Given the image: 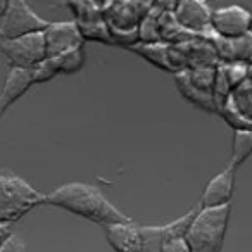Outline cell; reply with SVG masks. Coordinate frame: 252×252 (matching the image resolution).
<instances>
[{
    "label": "cell",
    "instance_id": "11",
    "mask_svg": "<svg viewBox=\"0 0 252 252\" xmlns=\"http://www.w3.org/2000/svg\"><path fill=\"white\" fill-rule=\"evenodd\" d=\"M197 213L195 209H190L182 218L171 221L168 224H161V226H140L142 237H144V252H162L164 245L169 240L178 237H185V231L189 228L190 221L193 220Z\"/></svg>",
    "mask_w": 252,
    "mask_h": 252
},
{
    "label": "cell",
    "instance_id": "5",
    "mask_svg": "<svg viewBox=\"0 0 252 252\" xmlns=\"http://www.w3.org/2000/svg\"><path fill=\"white\" fill-rule=\"evenodd\" d=\"M49 23L33 11L28 0H9L7 11L0 18V40L43 32Z\"/></svg>",
    "mask_w": 252,
    "mask_h": 252
},
{
    "label": "cell",
    "instance_id": "9",
    "mask_svg": "<svg viewBox=\"0 0 252 252\" xmlns=\"http://www.w3.org/2000/svg\"><path fill=\"white\" fill-rule=\"evenodd\" d=\"M42 33L47 57H61L85 45L83 35L74 21H50Z\"/></svg>",
    "mask_w": 252,
    "mask_h": 252
},
{
    "label": "cell",
    "instance_id": "7",
    "mask_svg": "<svg viewBox=\"0 0 252 252\" xmlns=\"http://www.w3.org/2000/svg\"><path fill=\"white\" fill-rule=\"evenodd\" d=\"M252 12L244 5L231 4L218 7L211 16V33L226 40H237L251 33Z\"/></svg>",
    "mask_w": 252,
    "mask_h": 252
},
{
    "label": "cell",
    "instance_id": "20",
    "mask_svg": "<svg viewBox=\"0 0 252 252\" xmlns=\"http://www.w3.org/2000/svg\"><path fill=\"white\" fill-rule=\"evenodd\" d=\"M32 74L35 85L47 83V81L54 80L57 74H61V59L59 57H45L42 63L32 67Z\"/></svg>",
    "mask_w": 252,
    "mask_h": 252
},
{
    "label": "cell",
    "instance_id": "25",
    "mask_svg": "<svg viewBox=\"0 0 252 252\" xmlns=\"http://www.w3.org/2000/svg\"><path fill=\"white\" fill-rule=\"evenodd\" d=\"M0 252H28V245L21 237L11 233L0 244Z\"/></svg>",
    "mask_w": 252,
    "mask_h": 252
},
{
    "label": "cell",
    "instance_id": "19",
    "mask_svg": "<svg viewBox=\"0 0 252 252\" xmlns=\"http://www.w3.org/2000/svg\"><path fill=\"white\" fill-rule=\"evenodd\" d=\"M159 16L161 11L152 5L147 14L142 18L138 25V43H159L162 42L161 28H159Z\"/></svg>",
    "mask_w": 252,
    "mask_h": 252
},
{
    "label": "cell",
    "instance_id": "1",
    "mask_svg": "<svg viewBox=\"0 0 252 252\" xmlns=\"http://www.w3.org/2000/svg\"><path fill=\"white\" fill-rule=\"evenodd\" d=\"M45 204L64 209L74 216H80L104 228L109 224L133 221L123 211H119L102 193L100 189L83 182L64 183V185L54 189L45 195Z\"/></svg>",
    "mask_w": 252,
    "mask_h": 252
},
{
    "label": "cell",
    "instance_id": "2",
    "mask_svg": "<svg viewBox=\"0 0 252 252\" xmlns=\"http://www.w3.org/2000/svg\"><path fill=\"white\" fill-rule=\"evenodd\" d=\"M231 204L202 209L197 207L193 220L185 231V242L190 252H221L224 245Z\"/></svg>",
    "mask_w": 252,
    "mask_h": 252
},
{
    "label": "cell",
    "instance_id": "28",
    "mask_svg": "<svg viewBox=\"0 0 252 252\" xmlns=\"http://www.w3.org/2000/svg\"><path fill=\"white\" fill-rule=\"evenodd\" d=\"M7 7H9V0H0V18L5 14Z\"/></svg>",
    "mask_w": 252,
    "mask_h": 252
},
{
    "label": "cell",
    "instance_id": "29",
    "mask_svg": "<svg viewBox=\"0 0 252 252\" xmlns=\"http://www.w3.org/2000/svg\"><path fill=\"white\" fill-rule=\"evenodd\" d=\"M95 2H98V4H100V5H104L105 2H107V0H95Z\"/></svg>",
    "mask_w": 252,
    "mask_h": 252
},
{
    "label": "cell",
    "instance_id": "12",
    "mask_svg": "<svg viewBox=\"0 0 252 252\" xmlns=\"http://www.w3.org/2000/svg\"><path fill=\"white\" fill-rule=\"evenodd\" d=\"M235 180H237V168L228 164L223 171H220L216 176L206 183L200 195L199 207L209 209V207H221L231 204L235 190Z\"/></svg>",
    "mask_w": 252,
    "mask_h": 252
},
{
    "label": "cell",
    "instance_id": "8",
    "mask_svg": "<svg viewBox=\"0 0 252 252\" xmlns=\"http://www.w3.org/2000/svg\"><path fill=\"white\" fill-rule=\"evenodd\" d=\"M218 114L228 126H231V130L252 131V78H247L231 90Z\"/></svg>",
    "mask_w": 252,
    "mask_h": 252
},
{
    "label": "cell",
    "instance_id": "3",
    "mask_svg": "<svg viewBox=\"0 0 252 252\" xmlns=\"http://www.w3.org/2000/svg\"><path fill=\"white\" fill-rule=\"evenodd\" d=\"M42 204H45V195L25 178L0 175V223H16Z\"/></svg>",
    "mask_w": 252,
    "mask_h": 252
},
{
    "label": "cell",
    "instance_id": "15",
    "mask_svg": "<svg viewBox=\"0 0 252 252\" xmlns=\"http://www.w3.org/2000/svg\"><path fill=\"white\" fill-rule=\"evenodd\" d=\"M178 47L182 49L183 56H185L187 67H189V69L216 67L218 64H220V57H218L213 43H211L207 38L190 40V42L182 43V45H178Z\"/></svg>",
    "mask_w": 252,
    "mask_h": 252
},
{
    "label": "cell",
    "instance_id": "31",
    "mask_svg": "<svg viewBox=\"0 0 252 252\" xmlns=\"http://www.w3.org/2000/svg\"><path fill=\"white\" fill-rule=\"evenodd\" d=\"M251 33H252V28H251Z\"/></svg>",
    "mask_w": 252,
    "mask_h": 252
},
{
    "label": "cell",
    "instance_id": "24",
    "mask_svg": "<svg viewBox=\"0 0 252 252\" xmlns=\"http://www.w3.org/2000/svg\"><path fill=\"white\" fill-rule=\"evenodd\" d=\"M223 64L224 74H226V80L230 83L231 90L237 88L242 81H245L249 78V64L244 63H221Z\"/></svg>",
    "mask_w": 252,
    "mask_h": 252
},
{
    "label": "cell",
    "instance_id": "13",
    "mask_svg": "<svg viewBox=\"0 0 252 252\" xmlns=\"http://www.w3.org/2000/svg\"><path fill=\"white\" fill-rule=\"evenodd\" d=\"M104 230L105 240L114 252H144V237L133 221L109 224Z\"/></svg>",
    "mask_w": 252,
    "mask_h": 252
},
{
    "label": "cell",
    "instance_id": "30",
    "mask_svg": "<svg viewBox=\"0 0 252 252\" xmlns=\"http://www.w3.org/2000/svg\"><path fill=\"white\" fill-rule=\"evenodd\" d=\"M249 78H252V66H249Z\"/></svg>",
    "mask_w": 252,
    "mask_h": 252
},
{
    "label": "cell",
    "instance_id": "17",
    "mask_svg": "<svg viewBox=\"0 0 252 252\" xmlns=\"http://www.w3.org/2000/svg\"><path fill=\"white\" fill-rule=\"evenodd\" d=\"M130 50H133L135 54H138L140 57H144L147 63H151L152 66L159 67L162 71H169L168 64V43L159 42V43H135L133 47H130Z\"/></svg>",
    "mask_w": 252,
    "mask_h": 252
},
{
    "label": "cell",
    "instance_id": "14",
    "mask_svg": "<svg viewBox=\"0 0 252 252\" xmlns=\"http://www.w3.org/2000/svg\"><path fill=\"white\" fill-rule=\"evenodd\" d=\"M35 85L33 81L32 69H19V67H11L5 76L4 87L0 92V118L7 112V109L12 104L19 100L30 88Z\"/></svg>",
    "mask_w": 252,
    "mask_h": 252
},
{
    "label": "cell",
    "instance_id": "22",
    "mask_svg": "<svg viewBox=\"0 0 252 252\" xmlns=\"http://www.w3.org/2000/svg\"><path fill=\"white\" fill-rule=\"evenodd\" d=\"M61 59V74H76L83 69L87 63V54H85V45L78 47L74 50H69Z\"/></svg>",
    "mask_w": 252,
    "mask_h": 252
},
{
    "label": "cell",
    "instance_id": "26",
    "mask_svg": "<svg viewBox=\"0 0 252 252\" xmlns=\"http://www.w3.org/2000/svg\"><path fill=\"white\" fill-rule=\"evenodd\" d=\"M162 252H190V249H189V245H187L185 238L178 237V238H173V240H169L168 244L164 245Z\"/></svg>",
    "mask_w": 252,
    "mask_h": 252
},
{
    "label": "cell",
    "instance_id": "4",
    "mask_svg": "<svg viewBox=\"0 0 252 252\" xmlns=\"http://www.w3.org/2000/svg\"><path fill=\"white\" fill-rule=\"evenodd\" d=\"M0 54L5 57L11 67L32 69L47 57L43 33L38 32L0 40Z\"/></svg>",
    "mask_w": 252,
    "mask_h": 252
},
{
    "label": "cell",
    "instance_id": "21",
    "mask_svg": "<svg viewBox=\"0 0 252 252\" xmlns=\"http://www.w3.org/2000/svg\"><path fill=\"white\" fill-rule=\"evenodd\" d=\"M218 67V66H216ZM216 67H199V69H189L185 71L189 81L195 88L207 94H213L214 78H216Z\"/></svg>",
    "mask_w": 252,
    "mask_h": 252
},
{
    "label": "cell",
    "instance_id": "10",
    "mask_svg": "<svg viewBox=\"0 0 252 252\" xmlns=\"http://www.w3.org/2000/svg\"><path fill=\"white\" fill-rule=\"evenodd\" d=\"M173 16L176 23L187 32L206 38L211 30L213 9L209 7L206 0H178Z\"/></svg>",
    "mask_w": 252,
    "mask_h": 252
},
{
    "label": "cell",
    "instance_id": "6",
    "mask_svg": "<svg viewBox=\"0 0 252 252\" xmlns=\"http://www.w3.org/2000/svg\"><path fill=\"white\" fill-rule=\"evenodd\" d=\"M67 7L71 9L85 42H100L112 45L109 28L105 25L102 5L95 0H67Z\"/></svg>",
    "mask_w": 252,
    "mask_h": 252
},
{
    "label": "cell",
    "instance_id": "16",
    "mask_svg": "<svg viewBox=\"0 0 252 252\" xmlns=\"http://www.w3.org/2000/svg\"><path fill=\"white\" fill-rule=\"evenodd\" d=\"M175 83H176L178 92L182 94V97L187 98L190 104H193L195 107L202 109V111H206V112H211V114H218V107H216V104H214L213 94H207V92H202L193 87L189 81V78H187L185 71L175 74Z\"/></svg>",
    "mask_w": 252,
    "mask_h": 252
},
{
    "label": "cell",
    "instance_id": "27",
    "mask_svg": "<svg viewBox=\"0 0 252 252\" xmlns=\"http://www.w3.org/2000/svg\"><path fill=\"white\" fill-rule=\"evenodd\" d=\"M178 4V0H152V5L161 12H173Z\"/></svg>",
    "mask_w": 252,
    "mask_h": 252
},
{
    "label": "cell",
    "instance_id": "18",
    "mask_svg": "<svg viewBox=\"0 0 252 252\" xmlns=\"http://www.w3.org/2000/svg\"><path fill=\"white\" fill-rule=\"evenodd\" d=\"M251 156H252V131L251 130H233L230 164L238 169Z\"/></svg>",
    "mask_w": 252,
    "mask_h": 252
},
{
    "label": "cell",
    "instance_id": "23",
    "mask_svg": "<svg viewBox=\"0 0 252 252\" xmlns=\"http://www.w3.org/2000/svg\"><path fill=\"white\" fill-rule=\"evenodd\" d=\"M230 94H231V87L226 80L223 64L220 63L216 67V78H214V87H213V98H214V104H216V107H218V112H220V109L224 105V102L228 100Z\"/></svg>",
    "mask_w": 252,
    "mask_h": 252
}]
</instances>
